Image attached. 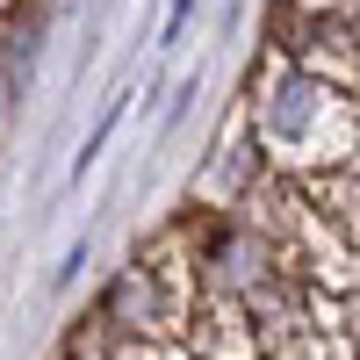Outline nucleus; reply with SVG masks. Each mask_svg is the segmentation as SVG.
Segmentation results:
<instances>
[{"label":"nucleus","mask_w":360,"mask_h":360,"mask_svg":"<svg viewBox=\"0 0 360 360\" xmlns=\"http://www.w3.org/2000/svg\"><path fill=\"white\" fill-rule=\"evenodd\" d=\"M195 274H188V245H180V231L159 238L152 252H137L123 274L101 288L94 317L108 324L123 346H180L188 339V317H195Z\"/></svg>","instance_id":"f03ea898"},{"label":"nucleus","mask_w":360,"mask_h":360,"mask_svg":"<svg viewBox=\"0 0 360 360\" xmlns=\"http://www.w3.org/2000/svg\"><path fill=\"white\" fill-rule=\"evenodd\" d=\"M259 360H266V353H259Z\"/></svg>","instance_id":"423d86ee"},{"label":"nucleus","mask_w":360,"mask_h":360,"mask_svg":"<svg viewBox=\"0 0 360 360\" xmlns=\"http://www.w3.org/2000/svg\"><path fill=\"white\" fill-rule=\"evenodd\" d=\"M15 8H22V0H0V22H8V15H15Z\"/></svg>","instance_id":"20e7f679"},{"label":"nucleus","mask_w":360,"mask_h":360,"mask_svg":"<svg viewBox=\"0 0 360 360\" xmlns=\"http://www.w3.org/2000/svg\"><path fill=\"white\" fill-rule=\"evenodd\" d=\"M353 101H360V94H353Z\"/></svg>","instance_id":"39448f33"},{"label":"nucleus","mask_w":360,"mask_h":360,"mask_svg":"<svg viewBox=\"0 0 360 360\" xmlns=\"http://www.w3.org/2000/svg\"><path fill=\"white\" fill-rule=\"evenodd\" d=\"M303 202L317 209V224L332 231L339 245H353V252H360V159L310 173V180H303Z\"/></svg>","instance_id":"7ed1b4c3"},{"label":"nucleus","mask_w":360,"mask_h":360,"mask_svg":"<svg viewBox=\"0 0 360 360\" xmlns=\"http://www.w3.org/2000/svg\"><path fill=\"white\" fill-rule=\"evenodd\" d=\"M252 144L266 152V166L288 173V180L346 166V159H360V101L346 86H332L324 72L288 58L252 101Z\"/></svg>","instance_id":"f257e3e1"}]
</instances>
